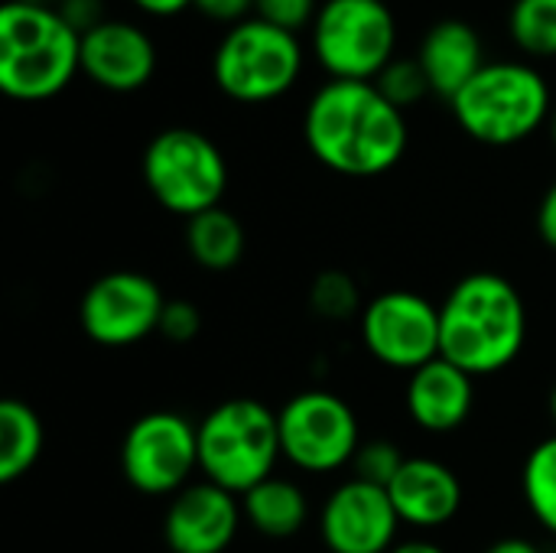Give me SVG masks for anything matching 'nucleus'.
Returning a JSON list of instances; mask_svg holds the SVG:
<instances>
[{
  "label": "nucleus",
  "mask_w": 556,
  "mask_h": 553,
  "mask_svg": "<svg viewBox=\"0 0 556 553\" xmlns=\"http://www.w3.org/2000/svg\"><path fill=\"white\" fill-rule=\"evenodd\" d=\"M303 137L326 169L368 179L401 163L407 121L375 81L329 78L306 104Z\"/></svg>",
  "instance_id": "1"
},
{
  "label": "nucleus",
  "mask_w": 556,
  "mask_h": 553,
  "mask_svg": "<svg viewBox=\"0 0 556 553\" xmlns=\"http://www.w3.org/2000/svg\"><path fill=\"white\" fill-rule=\"evenodd\" d=\"M528 342V303L521 290L492 271L463 277L440 306V355L472 378L515 365Z\"/></svg>",
  "instance_id": "2"
},
{
  "label": "nucleus",
  "mask_w": 556,
  "mask_h": 553,
  "mask_svg": "<svg viewBox=\"0 0 556 553\" xmlns=\"http://www.w3.org/2000/svg\"><path fill=\"white\" fill-rule=\"evenodd\" d=\"M81 72V36L59 10L7 0L0 7V91L13 101H49Z\"/></svg>",
  "instance_id": "3"
},
{
  "label": "nucleus",
  "mask_w": 556,
  "mask_h": 553,
  "mask_svg": "<svg viewBox=\"0 0 556 553\" xmlns=\"http://www.w3.org/2000/svg\"><path fill=\"white\" fill-rule=\"evenodd\" d=\"M456 124L479 143L511 147L551 121V85L525 62H485L450 101Z\"/></svg>",
  "instance_id": "4"
},
{
  "label": "nucleus",
  "mask_w": 556,
  "mask_h": 553,
  "mask_svg": "<svg viewBox=\"0 0 556 553\" xmlns=\"http://www.w3.org/2000/svg\"><path fill=\"white\" fill-rule=\"evenodd\" d=\"M199 430V469L208 482L238 499L274 476L280 450L277 414L254 398H231L215 404Z\"/></svg>",
  "instance_id": "5"
},
{
  "label": "nucleus",
  "mask_w": 556,
  "mask_h": 553,
  "mask_svg": "<svg viewBox=\"0 0 556 553\" xmlns=\"http://www.w3.org/2000/svg\"><path fill=\"white\" fill-rule=\"evenodd\" d=\"M147 192L173 215L195 218L218 209L228 186V163L215 140L192 127L160 130L143 150Z\"/></svg>",
  "instance_id": "6"
},
{
  "label": "nucleus",
  "mask_w": 556,
  "mask_h": 553,
  "mask_svg": "<svg viewBox=\"0 0 556 553\" xmlns=\"http://www.w3.org/2000/svg\"><path fill=\"white\" fill-rule=\"evenodd\" d=\"M303 68L296 33H287L261 16L231 26L212 59L215 85L241 104H267L287 95Z\"/></svg>",
  "instance_id": "7"
},
{
  "label": "nucleus",
  "mask_w": 556,
  "mask_h": 553,
  "mask_svg": "<svg viewBox=\"0 0 556 553\" xmlns=\"http://www.w3.org/2000/svg\"><path fill=\"white\" fill-rule=\"evenodd\" d=\"M397 46V23L384 0H326L313 20V49L329 78L375 81Z\"/></svg>",
  "instance_id": "8"
},
{
  "label": "nucleus",
  "mask_w": 556,
  "mask_h": 553,
  "mask_svg": "<svg viewBox=\"0 0 556 553\" xmlns=\"http://www.w3.org/2000/svg\"><path fill=\"white\" fill-rule=\"evenodd\" d=\"M280 450L283 460L303 473H336L352 466L362 447V427L355 411L332 391H300L280 411Z\"/></svg>",
  "instance_id": "9"
},
{
  "label": "nucleus",
  "mask_w": 556,
  "mask_h": 553,
  "mask_svg": "<svg viewBox=\"0 0 556 553\" xmlns=\"http://www.w3.org/2000/svg\"><path fill=\"white\" fill-rule=\"evenodd\" d=\"M199 469V430L176 411L137 417L121 443V473L140 495H179Z\"/></svg>",
  "instance_id": "10"
},
{
  "label": "nucleus",
  "mask_w": 556,
  "mask_h": 553,
  "mask_svg": "<svg viewBox=\"0 0 556 553\" xmlns=\"http://www.w3.org/2000/svg\"><path fill=\"white\" fill-rule=\"evenodd\" d=\"M362 342L375 362L414 375L440 359V306L414 290H384L358 316Z\"/></svg>",
  "instance_id": "11"
},
{
  "label": "nucleus",
  "mask_w": 556,
  "mask_h": 553,
  "mask_svg": "<svg viewBox=\"0 0 556 553\" xmlns=\"http://www.w3.org/2000/svg\"><path fill=\"white\" fill-rule=\"evenodd\" d=\"M166 303L169 300L153 277L140 271H111L85 290L78 303V323L94 345L130 349L160 332Z\"/></svg>",
  "instance_id": "12"
},
{
  "label": "nucleus",
  "mask_w": 556,
  "mask_h": 553,
  "mask_svg": "<svg viewBox=\"0 0 556 553\" xmlns=\"http://www.w3.org/2000/svg\"><path fill=\"white\" fill-rule=\"evenodd\" d=\"M401 528L388 489L362 479L332 489L319 512V538L329 553H391Z\"/></svg>",
  "instance_id": "13"
},
{
  "label": "nucleus",
  "mask_w": 556,
  "mask_h": 553,
  "mask_svg": "<svg viewBox=\"0 0 556 553\" xmlns=\"http://www.w3.org/2000/svg\"><path fill=\"white\" fill-rule=\"evenodd\" d=\"M241 525V499L205 479L173 495L163 518V541L169 553H228Z\"/></svg>",
  "instance_id": "14"
},
{
  "label": "nucleus",
  "mask_w": 556,
  "mask_h": 553,
  "mask_svg": "<svg viewBox=\"0 0 556 553\" xmlns=\"http://www.w3.org/2000/svg\"><path fill=\"white\" fill-rule=\"evenodd\" d=\"M81 72L108 91H137L156 72V46L140 26L104 20L81 36Z\"/></svg>",
  "instance_id": "15"
},
{
  "label": "nucleus",
  "mask_w": 556,
  "mask_h": 553,
  "mask_svg": "<svg viewBox=\"0 0 556 553\" xmlns=\"http://www.w3.org/2000/svg\"><path fill=\"white\" fill-rule=\"evenodd\" d=\"M401 525L417 531H437L450 525L463 508L459 476L430 456H407L404 469L388 486Z\"/></svg>",
  "instance_id": "16"
},
{
  "label": "nucleus",
  "mask_w": 556,
  "mask_h": 553,
  "mask_svg": "<svg viewBox=\"0 0 556 553\" xmlns=\"http://www.w3.org/2000/svg\"><path fill=\"white\" fill-rule=\"evenodd\" d=\"M404 404H407V417L420 430L453 433L472 417L476 378L440 355L407 378Z\"/></svg>",
  "instance_id": "17"
},
{
  "label": "nucleus",
  "mask_w": 556,
  "mask_h": 553,
  "mask_svg": "<svg viewBox=\"0 0 556 553\" xmlns=\"http://www.w3.org/2000/svg\"><path fill=\"white\" fill-rule=\"evenodd\" d=\"M430 91L453 101L485 65L479 33L463 20H440L427 29L417 55Z\"/></svg>",
  "instance_id": "18"
},
{
  "label": "nucleus",
  "mask_w": 556,
  "mask_h": 553,
  "mask_svg": "<svg viewBox=\"0 0 556 553\" xmlns=\"http://www.w3.org/2000/svg\"><path fill=\"white\" fill-rule=\"evenodd\" d=\"M241 512H244V521L257 535H264L270 541H287L306 528L309 499L296 482L270 476L241 495Z\"/></svg>",
  "instance_id": "19"
},
{
  "label": "nucleus",
  "mask_w": 556,
  "mask_h": 553,
  "mask_svg": "<svg viewBox=\"0 0 556 553\" xmlns=\"http://www.w3.org/2000/svg\"><path fill=\"white\" fill-rule=\"evenodd\" d=\"M244 228L228 209H208L186 222V248L189 257L208 274H228L244 257Z\"/></svg>",
  "instance_id": "20"
},
{
  "label": "nucleus",
  "mask_w": 556,
  "mask_h": 553,
  "mask_svg": "<svg viewBox=\"0 0 556 553\" xmlns=\"http://www.w3.org/2000/svg\"><path fill=\"white\" fill-rule=\"evenodd\" d=\"M42 453V420L16 398L0 404V482L23 479Z\"/></svg>",
  "instance_id": "21"
},
{
  "label": "nucleus",
  "mask_w": 556,
  "mask_h": 553,
  "mask_svg": "<svg viewBox=\"0 0 556 553\" xmlns=\"http://www.w3.org/2000/svg\"><path fill=\"white\" fill-rule=\"evenodd\" d=\"M521 492L534 521L556 538V433L528 453L521 469Z\"/></svg>",
  "instance_id": "22"
},
{
  "label": "nucleus",
  "mask_w": 556,
  "mask_h": 553,
  "mask_svg": "<svg viewBox=\"0 0 556 553\" xmlns=\"http://www.w3.org/2000/svg\"><path fill=\"white\" fill-rule=\"evenodd\" d=\"M508 29L525 52L556 55V0H515Z\"/></svg>",
  "instance_id": "23"
},
{
  "label": "nucleus",
  "mask_w": 556,
  "mask_h": 553,
  "mask_svg": "<svg viewBox=\"0 0 556 553\" xmlns=\"http://www.w3.org/2000/svg\"><path fill=\"white\" fill-rule=\"evenodd\" d=\"M309 306L326 323H345L362 316V290L345 271H323L309 287Z\"/></svg>",
  "instance_id": "24"
},
{
  "label": "nucleus",
  "mask_w": 556,
  "mask_h": 553,
  "mask_svg": "<svg viewBox=\"0 0 556 553\" xmlns=\"http://www.w3.org/2000/svg\"><path fill=\"white\" fill-rule=\"evenodd\" d=\"M375 85L381 88V95L394 104V108H410V104H417V101H424L427 95H433L430 91V81H427V75H424V68H420V62L417 59H394L378 78H375Z\"/></svg>",
  "instance_id": "25"
},
{
  "label": "nucleus",
  "mask_w": 556,
  "mask_h": 553,
  "mask_svg": "<svg viewBox=\"0 0 556 553\" xmlns=\"http://www.w3.org/2000/svg\"><path fill=\"white\" fill-rule=\"evenodd\" d=\"M404 463H407V456L397 450V443H391V440H362V447H358V453L352 460V469H355L352 479L388 489L394 482V476L404 469Z\"/></svg>",
  "instance_id": "26"
},
{
  "label": "nucleus",
  "mask_w": 556,
  "mask_h": 553,
  "mask_svg": "<svg viewBox=\"0 0 556 553\" xmlns=\"http://www.w3.org/2000/svg\"><path fill=\"white\" fill-rule=\"evenodd\" d=\"M202 332V310L189 300H169L160 319V336L173 345H189Z\"/></svg>",
  "instance_id": "27"
},
{
  "label": "nucleus",
  "mask_w": 556,
  "mask_h": 553,
  "mask_svg": "<svg viewBox=\"0 0 556 553\" xmlns=\"http://www.w3.org/2000/svg\"><path fill=\"white\" fill-rule=\"evenodd\" d=\"M254 13L264 23H274L287 33H296L316 20L319 7H316V0H254Z\"/></svg>",
  "instance_id": "28"
},
{
  "label": "nucleus",
  "mask_w": 556,
  "mask_h": 553,
  "mask_svg": "<svg viewBox=\"0 0 556 553\" xmlns=\"http://www.w3.org/2000/svg\"><path fill=\"white\" fill-rule=\"evenodd\" d=\"M59 13H62V20L78 33V36H85V33H91L94 26H101L108 16H104V0H62L59 3Z\"/></svg>",
  "instance_id": "29"
},
{
  "label": "nucleus",
  "mask_w": 556,
  "mask_h": 553,
  "mask_svg": "<svg viewBox=\"0 0 556 553\" xmlns=\"http://www.w3.org/2000/svg\"><path fill=\"white\" fill-rule=\"evenodd\" d=\"M192 7L202 16H208L215 23H225L228 29L251 20V13H254V0H192Z\"/></svg>",
  "instance_id": "30"
},
{
  "label": "nucleus",
  "mask_w": 556,
  "mask_h": 553,
  "mask_svg": "<svg viewBox=\"0 0 556 553\" xmlns=\"http://www.w3.org/2000/svg\"><path fill=\"white\" fill-rule=\"evenodd\" d=\"M538 235L547 248L556 251V183L544 192V199L538 205Z\"/></svg>",
  "instance_id": "31"
},
{
  "label": "nucleus",
  "mask_w": 556,
  "mask_h": 553,
  "mask_svg": "<svg viewBox=\"0 0 556 553\" xmlns=\"http://www.w3.org/2000/svg\"><path fill=\"white\" fill-rule=\"evenodd\" d=\"M134 7H140L143 13H153V16H173V13L189 10L192 0H134Z\"/></svg>",
  "instance_id": "32"
},
{
  "label": "nucleus",
  "mask_w": 556,
  "mask_h": 553,
  "mask_svg": "<svg viewBox=\"0 0 556 553\" xmlns=\"http://www.w3.org/2000/svg\"><path fill=\"white\" fill-rule=\"evenodd\" d=\"M485 553H544L534 541H528V538H502V541H495V544H489Z\"/></svg>",
  "instance_id": "33"
},
{
  "label": "nucleus",
  "mask_w": 556,
  "mask_h": 553,
  "mask_svg": "<svg viewBox=\"0 0 556 553\" xmlns=\"http://www.w3.org/2000/svg\"><path fill=\"white\" fill-rule=\"evenodd\" d=\"M391 553H446V551H443L440 544H433V541H420V538H417V541H401V544H397Z\"/></svg>",
  "instance_id": "34"
},
{
  "label": "nucleus",
  "mask_w": 556,
  "mask_h": 553,
  "mask_svg": "<svg viewBox=\"0 0 556 553\" xmlns=\"http://www.w3.org/2000/svg\"><path fill=\"white\" fill-rule=\"evenodd\" d=\"M20 3H29V7H46V10H59L62 0H20Z\"/></svg>",
  "instance_id": "35"
},
{
  "label": "nucleus",
  "mask_w": 556,
  "mask_h": 553,
  "mask_svg": "<svg viewBox=\"0 0 556 553\" xmlns=\"http://www.w3.org/2000/svg\"><path fill=\"white\" fill-rule=\"evenodd\" d=\"M551 420H554V427H556V385H554V391H551Z\"/></svg>",
  "instance_id": "36"
},
{
  "label": "nucleus",
  "mask_w": 556,
  "mask_h": 553,
  "mask_svg": "<svg viewBox=\"0 0 556 553\" xmlns=\"http://www.w3.org/2000/svg\"><path fill=\"white\" fill-rule=\"evenodd\" d=\"M551 140H554V147H556V108H554V114H551Z\"/></svg>",
  "instance_id": "37"
}]
</instances>
